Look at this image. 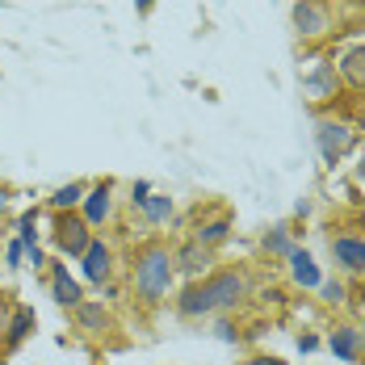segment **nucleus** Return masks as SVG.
<instances>
[{"instance_id": "nucleus-1", "label": "nucleus", "mask_w": 365, "mask_h": 365, "mask_svg": "<svg viewBox=\"0 0 365 365\" xmlns=\"http://www.w3.org/2000/svg\"><path fill=\"white\" fill-rule=\"evenodd\" d=\"M252 294V277L244 269H210L202 282H189L177 294V315L181 319H210L244 307Z\"/></svg>"}, {"instance_id": "nucleus-2", "label": "nucleus", "mask_w": 365, "mask_h": 365, "mask_svg": "<svg viewBox=\"0 0 365 365\" xmlns=\"http://www.w3.org/2000/svg\"><path fill=\"white\" fill-rule=\"evenodd\" d=\"M177 282V264H173V248L164 240H147L130 252V290L143 307H160Z\"/></svg>"}, {"instance_id": "nucleus-3", "label": "nucleus", "mask_w": 365, "mask_h": 365, "mask_svg": "<svg viewBox=\"0 0 365 365\" xmlns=\"http://www.w3.org/2000/svg\"><path fill=\"white\" fill-rule=\"evenodd\" d=\"M93 244V227L80 219V210H68V215H55L51 222V248L59 256H84V248Z\"/></svg>"}, {"instance_id": "nucleus-4", "label": "nucleus", "mask_w": 365, "mask_h": 365, "mask_svg": "<svg viewBox=\"0 0 365 365\" xmlns=\"http://www.w3.org/2000/svg\"><path fill=\"white\" fill-rule=\"evenodd\" d=\"M315 147H319V155H324V164L336 168L353 147H357V130L353 126H344V122H331V118H319L315 122Z\"/></svg>"}, {"instance_id": "nucleus-5", "label": "nucleus", "mask_w": 365, "mask_h": 365, "mask_svg": "<svg viewBox=\"0 0 365 365\" xmlns=\"http://www.w3.org/2000/svg\"><path fill=\"white\" fill-rule=\"evenodd\" d=\"M113 193H118V185H113L110 177L84 189V202H80V219L88 222L93 231H97V227L106 231V227L113 222V206H118V197H113Z\"/></svg>"}, {"instance_id": "nucleus-6", "label": "nucleus", "mask_w": 365, "mask_h": 365, "mask_svg": "<svg viewBox=\"0 0 365 365\" xmlns=\"http://www.w3.org/2000/svg\"><path fill=\"white\" fill-rule=\"evenodd\" d=\"M80 277L88 282V286H106V282H113V248L110 240H101V235H93V244L84 248V256H80Z\"/></svg>"}, {"instance_id": "nucleus-7", "label": "nucleus", "mask_w": 365, "mask_h": 365, "mask_svg": "<svg viewBox=\"0 0 365 365\" xmlns=\"http://www.w3.org/2000/svg\"><path fill=\"white\" fill-rule=\"evenodd\" d=\"M173 264H177V277H185V286H189V282H202L215 269V252L193 244V240H185L181 248L173 252Z\"/></svg>"}, {"instance_id": "nucleus-8", "label": "nucleus", "mask_w": 365, "mask_h": 365, "mask_svg": "<svg viewBox=\"0 0 365 365\" xmlns=\"http://www.w3.org/2000/svg\"><path fill=\"white\" fill-rule=\"evenodd\" d=\"M328 248H331V260H336L340 273L365 277V235H331Z\"/></svg>"}, {"instance_id": "nucleus-9", "label": "nucleus", "mask_w": 365, "mask_h": 365, "mask_svg": "<svg viewBox=\"0 0 365 365\" xmlns=\"http://www.w3.org/2000/svg\"><path fill=\"white\" fill-rule=\"evenodd\" d=\"M294 30L302 38H324L331 30V13L319 0H294Z\"/></svg>"}, {"instance_id": "nucleus-10", "label": "nucleus", "mask_w": 365, "mask_h": 365, "mask_svg": "<svg viewBox=\"0 0 365 365\" xmlns=\"http://www.w3.org/2000/svg\"><path fill=\"white\" fill-rule=\"evenodd\" d=\"M72 319H76V331H84V336H106V331H113L110 302H101V298H84L72 311Z\"/></svg>"}, {"instance_id": "nucleus-11", "label": "nucleus", "mask_w": 365, "mask_h": 365, "mask_svg": "<svg viewBox=\"0 0 365 365\" xmlns=\"http://www.w3.org/2000/svg\"><path fill=\"white\" fill-rule=\"evenodd\" d=\"M231 231H235V219L222 210V215H215V219H202L193 222V231H189V240L193 244H202V248H210V252H219L222 244L231 240Z\"/></svg>"}, {"instance_id": "nucleus-12", "label": "nucleus", "mask_w": 365, "mask_h": 365, "mask_svg": "<svg viewBox=\"0 0 365 365\" xmlns=\"http://www.w3.org/2000/svg\"><path fill=\"white\" fill-rule=\"evenodd\" d=\"M46 264H51V294H55V302H59V307H68V311H76V307L84 302V286L68 273V264H63V260H46Z\"/></svg>"}, {"instance_id": "nucleus-13", "label": "nucleus", "mask_w": 365, "mask_h": 365, "mask_svg": "<svg viewBox=\"0 0 365 365\" xmlns=\"http://www.w3.org/2000/svg\"><path fill=\"white\" fill-rule=\"evenodd\" d=\"M328 349L336 361L353 365L361 361V328H353V324H336V328L328 331Z\"/></svg>"}, {"instance_id": "nucleus-14", "label": "nucleus", "mask_w": 365, "mask_h": 365, "mask_svg": "<svg viewBox=\"0 0 365 365\" xmlns=\"http://www.w3.org/2000/svg\"><path fill=\"white\" fill-rule=\"evenodd\" d=\"M38 328V315H34V307H26V302H17L13 311H9V331H4V349L13 353V349H21L30 336H34Z\"/></svg>"}, {"instance_id": "nucleus-15", "label": "nucleus", "mask_w": 365, "mask_h": 365, "mask_svg": "<svg viewBox=\"0 0 365 365\" xmlns=\"http://www.w3.org/2000/svg\"><path fill=\"white\" fill-rule=\"evenodd\" d=\"M286 260H290V282L298 290H319V286H324V273H319V264L311 260L307 248H294Z\"/></svg>"}, {"instance_id": "nucleus-16", "label": "nucleus", "mask_w": 365, "mask_h": 365, "mask_svg": "<svg viewBox=\"0 0 365 365\" xmlns=\"http://www.w3.org/2000/svg\"><path fill=\"white\" fill-rule=\"evenodd\" d=\"M302 93H307L311 101L336 97V68H331V63H315V72L302 76Z\"/></svg>"}, {"instance_id": "nucleus-17", "label": "nucleus", "mask_w": 365, "mask_h": 365, "mask_svg": "<svg viewBox=\"0 0 365 365\" xmlns=\"http://www.w3.org/2000/svg\"><path fill=\"white\" fill-rule=\"evenodd\" d=\"M260 248L269 256H290L298 244H294V231H290V222H273L264 235H260Z\"/></svg>"}, {"instance_id": "nucleus-18", "label": "nucleus", "mask_w": 365, "mask_h": 365, "mask_svg": "<svg viewBox=\"0 0 365 365\" xmlns=\"http://www.w3.org/2000/svg\"><path fill=\"white\" fill-rule=\"evenodd\" d=\"M84 189L88 185L84 181H68V185H59L51 197H46V206L55 210V215H68V210H80V202H84Z\"/></svg>"}, {"instance_id": "nucleus-19", "label": "nucleus", "mask_w": 365, "mask_h": 365, "mask_svg": "<svg viewBox=\"0 0 365 365\" xmlns=\"http://www.w3.org/2000/svg\"><path fill=\"white\" fill-rule=\"evenodd\" d=\"M340 76H344V84H353L357 93H365V46H349L340 55Z\"/></svg>"}, {"instance_id": "nucleus-20", "label": "nucleus", "mask_w": 365, "mask_h": 365, "mask_svg": "<svg viewBox=\"0 0 365 365\" xmlns=\"http://www.w3.org/2000/svg\"><path fill=\"white\" fill-rule=\"evenodd\" d=\"M135 210H139V215H143L147 222H155V227H160V222L173 219V197H168V193H155V189H151V193H147V197L139 202V206H135Z\"/></svg>"}, {"instance_id": "nucleus-21", "label": "nucleus", "mask_w": 365, "mask_h": 365, "mask_svg": "<svg viewBox=\"0 0 365 365\" xmlns=\"http://www.w3.org/2000/svg\"><path fill=\"white\" fill-rule=\"evenodd\" d=\"M13 231H17V240H21V248H26V252L42 248V244H38V206H34V210H21L17 222H13Z\"/></svg>"}, {"instance_id": "nucleus-22", "label": "nucleus", "mask_w": 365, "mask_h": 365, "mask_svg": "<svg viewBox=\"0 0 365 365\" xmlns=\"http://www.w3.org/2000/svg\"><path fill=\"white\" fill-rule=\"evenodd\" d=\"M319 298H324V302H331V307H336V302H349V286H344V282H336V277H324Z\"/></svg>"}, {"instance_id": "nucleus-23", "label": "nucleus", "mask_w": 365, "mask_h": 365, "mask_svg": "<svg viewBox=\"0 0 365 365\" xmlns=\"http://www.w3.org/2000/svg\"><path fill=\"white\" fill-rule=\"evenodd\" d=\"M4 260H9V269H21V264H26V248H21V240H17V235L4 244Z\"/></svg>"}, {"instance_id": "nucleus-24", "label": "nucleus", "mask_w": 365, "mask_h": 365, "mask_svg": "<svg viewBox=\"0 0 365 365\" xmlns=\"http://www.w3.org/2000/svg\"><path fill=\"white\" fill-rule=\"evenodd\" d=\"M215 336H219L222 344H235V340H240V331H235V324H231L227 315H219V319H215Z\"/></svg>"}, {"instance_id": "nucleus-25", "label": "nucleus", "mask_w": 365, "mask_h": 365, "mask_svg": "<svg viewBox=\"0 0 365 365\" xmlns=\"http://www.w3.org/2000/svg\"><path fill=\"white\" fill-rule=\"evenodd\" d=\"M298 349H302V353H315V349H319V336H298Z\"/></svg>"}, {"instance_id": "nucleus-26", "label": "nucleus", "mask_w": 365, "mask_h": 365, "mask_svg": "<svg viewBox=\"0 0 365 365\" xmlns=\"http://www.w3.org/2000/svg\"><path fill=\"white\" fill-rule=\"evenodd\" d=\"M9 311H13V307L0 302V344H4V331H9Z\"/></svg>"}, {"instance_id": "nucleus-27", "label": "nucleus", "mask_w": 365, "mask_h": 365, "mask_svg": "<svg viewBox=\"0 0 365 365\" xmlns=\"http://www.w3.org/2000/svg\"><path fill=\"white\" fill-rule=\"evenodd\" d=\"M252 365H286L282 357H252Z\"/></svg>"}, {"instance_id": "nucleus-28", "label": "nucleus", "mask_w": 365, "mask_h": 365, "mask_svg": "<svg viewBox=\"0 0 365 365\" xmlns=\"http://www.w3.org/2000/svg\"><path fill=\"white\" fill-rule=\"evenodd\" d=\"M353 173H357V181L365 185V151H361V160H357V168H353Z\"/></svg>"}, {"instance_id": "nucleus-29", "label": "nucleus", "mask_w": 365, "mask_h": 365, "mask_svg": "<svg viewBox=\"0 0 365 365\" xmlns=\"http://www.w3.org/2000/svg\"><path fill=\"white\" fill-rule=\"evenodd\" d=\"M361 353H365V324H361Z\"/></svg>"}, {"instance_id": "nucleus-30", "label": "nucleus", "mask_w": 365, "mask_h": 365, "mask_svg": "<svg viewBox=\"0 0 365 365\" xmlns=\"http://www.w3.org/2000/svg\"><path fill=\"white\" fill-rule=\"evenodd\" d=\"M0 202H4V197H0Z\"/></svg>"}, {"instance_id": "nucleus-31", "label": "nucleus", "mask_w": 365, "mask_h": 365, "mask_svg": "<svg viewBox=\"0 0 365 365\" xmlns=\"http://www.w3.org/2000/svg\"><path fill=\"white\" fill-rule=\"evenodd\" d=\"M0 235H4V231H0Z\"/></svg>"}]
</instances>
